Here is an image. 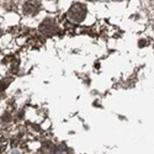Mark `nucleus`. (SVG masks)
I'll return each mask as SVG.
<instances>
[{
    "label": "nucleus",
    "instance_id": "obj_1",
    "mask_svg": "<svg viewBox=\"0 0 154 154\" xmlns=\"http://www.w3.org/2000/svg\"><path fill=\"white\" fill-rule=\"evenodd\" d=\"M68 16H69L70 20H73L75 22H82L85 19V16H86V8H85V5H83L80 3L73 4L72 8L68 11Z\"/></svg>",
    "mask_w": 154,
    "mask_h": 154
},
{
    "label": "nucleus",
    "instance_id": "obj_2",
    "mask_svg": "<svg viewBox=\"0 0 154 154\" xmlns=\"http://www.w3.org/2000/svg\"><path fill=\"white\" fill-rule=\"evenodd\" d=\"M40 30L41 32L43 33H47V35H52L57 31V25L53 20H51V19H46L42 21V23L40 25Z\"/></svg>",
    "mask_w": 154,
    "mask_h": 154
},
{
    "label": "nucleus",
    "instance_id": "obj_3",
    "mask_svg": "<svg viewBox=\"0 0 154 154\" xmlns=\"http://www.w3.org/2000/svg\"><path fill=\"white\" fill-rule=\"evenodd\" d=\"M40 6L41 5L38 2H27L23 5V11H25V14H27V15H33V14H37Z\"/></svg>",
    "mask_w": 154,
    "mask_h": 154
},
{
    "label": "nucleus",
    "instance_id": "obj_4",
    "mask_svg": "<svg viewBox=\"0 0 154 154\" xmlns=\"http://www.w3.org/2000/svg\"><path fill=\"white\" fill-rule=\"evenodd\" d=\"M6 146H8L6 139L3 138V137H0V153H3V152L6 149Z\"/></svg>",
    "mask_w": 154,
    "mask_h": 154
},
{
    "label": "nucleus",
    "instance_id": "obj_5",
    "mask_svg": "<svg viewBox=\"0 0 154 154\" xmlns=\"http://www.w3.org/2000/svg\"><path fill=\"white\" fill-rule=\"evenodd\" d=\"M10 84V79H4L0 82V91H4L5 90V88Z\"/></svg>",
    "mask_w": 154,
    "mask_h": 154
},
{
    "label": "nucleus",
    "instance_id": "obj_6",
    "mask_svg": "<svg viewBox=\"0 0 154 154\" xmlns=\"http://www.w3.org/2000/svg\"><path fill=\"white\" fill-rule=\"evenodd\" d=\"M10 120H11L10 113H5L4 116H3V122H10Z\"/></svg>",
    "mask_w": 154,
    "mask_h": 154
},
{
    "label": "nucleus",
    "instance_id": "obj_7",
    "mask_svg": "<svg viewBox=\"0 0 154 154\" xmlns=\"http://www.w3.org/2000/svg\"><path fill=\"white\" fill-rule=\"evenodd\" d=\"M0 36H2V30H0Z\"/></svg>",
    "mask_w": 154,
    "mask_h": 154
}]
</instances>
